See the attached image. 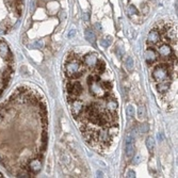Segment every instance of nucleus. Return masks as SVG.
Here are the masks:
<instances>
[{
	"instance_id": "nucleus-1",
	"label": "nucleus",
	"mask_w": 178,
	"mask_h": 178,
	"mask_svg": "<svg viewBox=\"0 0 178 178\" xmlns=\"http://www.w3.org/2000/svg\"><path fill=\"white\" fill-rule=\"evenodd\" d=\"M47 110L36 91L17 88L0 105V164L15 177H33L47 148Z\"/></svg>"
},
{
	"instance_id": "nucleus-2",
	"label": "nucleus",
	"mask_w": 178,
	"mask_h": 178,
	"mask_svg": "<svg viewBox=\"0 0 178 178\" xmlns=\"http://www.w3.org/2000/svg\"><path fill=\"white\" fill-rule=\"evenodd\" d=\"M14 74V57L10 47L0 38V96L11 82Z\"/></svg>"
},
{
	"instance_id": "nucleus-3",
	"label": "nucleus",
	"mask_w": 178,
	"mask_h": 178,
	"mask_svg": "<svg viewBox=\"0 0 178 178\" xmlns=\"http://www.w3.org/2000/svg\"><path fill=\"white\" fill-rule=\"evenodd\" d=\"M125 156H126L128 159L133 157L134 155V137H133L131 133H128L126 135V139H125Z\"/></svg>"
},
{
	"instance_id": "nucleus-4",
	"label": "nucleus",
	"mask_w": 178,
	"mask_h": 178,
	"mask_svg": "<svg viewBox=\"0 0 178 178\" xmlns=\"http://www.w3.org/2000/svg\"><path fill=\"white\" fill-rule=\"evenodd\" d=\"M144 57H145V61H146L148 66H153L154 64L156 63V61H157V53H156L153 46L147 44V48H146V50H145Z\"/></svg>"
},
{
	"instance_id": "nucleus-5",
	"label": "nucleus",
	"mask_w": 178,
	"mask_h": 178,
	"mask_svg": "<svg viewBox=\"0 0 178 178\" xmlns=\"http://www.w3.org/2000/svg\"><path fill=\"white\" fill-rule=\"evenodd\" d=\"M160 32L158 30L154 29L149 31L148 35H147V44H155L160 40Z\"/></svg>"
},
{
	"instance_id": "nucleus-6",
	"label": "nucleus",
	"mask_w": 178,
	"mask_h": 178,
	"mask_svg": "<svg viewBox=\"0 0 178 178\" xmlns=\"http://www.w3.org/2000/svg\"><path fill=\"white\" fill-rule=\"evenodd\" d=\"M146 147L150 153H153L154 149H155V141L151 137H148L146 139Z\"/></svg>"
},
{
	"instance_id": "nucleus-7",
	"label": "nucleus",
	"mask_w": 178,
	"mask_h": 178,
	"mask_svg": "<svg viewBox=\"0 0 178 178\" xmlns=\"http://www.w3.org/2000/svg\"><path fill=\"white\" fill-rule=\"evenodd\" d=\"M86 37L89 42H91V43H95V34L93 33V31L91 29H86Z\"/></svg>"
},
{
	"instance_id": "nucleus-8",
	"label": "nucleus",
	"mask_w": 178,
	"mask_h": 178,
	"mask_svg": "<svg viewBox=\"0 0 178 178\" xmlns=\"http://www.w3.org/2000/svg\"><path fill=\"white\" fill-rule=\"evenodd\" d=\"M111 43H112V38L109 36V37H105L102 38V41H100V45L104 46V47H109V46L111 45Z\"/></svg>"
},
{
	"instance_id": "nucleus-9",
	"label": "nucleus",
	"mask_w": 178,
	"mask_h": 178,
	"mask_svg": "<svg viewBox=\"0 0 178 178\" xmlns=\"http://www.w3.org/2000/svg\"><path fill=\"white\" fill-rule=\"evenodd\" d=\"M125 64H126V67L128 70H131L133 68V60L131 57H127L126 60H125Z\"/></svg>"
},
{
	"instance_id": "nucleus-10",
	"label": "nucleus",
	"mask_w": 178,
	"mask_h": 178,
	"mask_svg": "<svg viewBox=\"0 0 178 178\" xmlns=\"http://www.w3.org/2000/svg\"><path fill=\"white\" fill-rule=\"evenodd\" d=\"M127 115H128V117H133V115H134V109L131 105L127 107Z\"/></svg>"
},
{
	"instance_id": "nucleus-11",
	"label": "nucleus",
	"mask_w": 178,
	"mask_h": 178,
	"mask_svg": "<svg viewBox=\"0 0 178 178\" xmlns=\"http://www.w3.org/2000/svg\"><path fill=\"white\" fill-rule=\"evenodd\" d=\"M144 108L143 107H139V109H138V116H139V118L140 120H142L143 117H144Z\"/></svg>"
},
{
	"instance_id": "nucleus-12",
	"label": "nucleus",
	"mask_w": 178,
	"mask_h": 178,
	"mask_svg": "<svg viewBox=\"0 0 178 178\" xmlns=\"http://www.w3.org/2000/svg\"><path fill=\"white\" fill-rule=\"evenodd\" d=\"M129 11H130L131 14H138L139 13L138 10H137V8H135L134 5H130V7H129Z\"/></svg>"
},
{
	"instance_id": "nucleus-13",
	"label": "nucleus",
	"mask_w": 178,
	"mask_h": 178,
	"mask_svg": "<svg viewBox=\"0 0 178 178\" xmlns=\"http://www.w3.org/2000/svg\"><path fill=\"white\" fill-rule=\"evenodd\" d=\"M34 47H37V48H41L42 46H43V43H42L41 41H37V42H35V44H34Z\"/></svg>"
},
{
	"instance_id": "nucleus-14",
	"label": "nucleus",
	"mask_w": 178,
	"mask_h": 178,
	"mask_svg": "<svg viewBox=\"0 0 178 178\" xmlns=\"http://www.w3.org/2000/svg\"><path fill=\"white\" fill-rule=\"evenodd\" d=\"M147 130V125H141V133H144Z\"/></svg>"
},
{
	"instance_id": "nucleus-15",
	"label": "nucleus",
	"mask_w": 178,
	"mask_h": 178,
	"mask_svg": "<svg viewBox=\"0 0 178 178\" xmlns=\"http://www.w3.org/2000/svg\"><path fill=\"white\" fill-rule=\"evenodd\" d=\"M134 175H135L134 172H133V171H129L128 174H127V177H134Z\"/></svg>"
},
{
	"instance_id": "nucleus-16",
	"label": "nucleus",
	"mask_w": 178,
	"mask_h": 178,
	"mask_svg": "<svg viewBox=\"0 0 178 178\" xmlns=\"http://www.w3.org/2000/svg\"><path fill=\"white\" fill-rule=\"evenodd\" d=\"M75 34H76V32H75V30H72V31H70V37H73V36L75 35Z\"/></svg>"
},
{
	"instance_id": "nucleus-17",
	"label": "nucleus",
	"mask_w": 178,
	"mask_h": 178,
	"mask_svg": "<svg viewBox=\"0 0 178 178\" xmlns=\"http://www.w3.org/2000/svg\"><path fill=\"white\" fill-rule=\"evenodd\" d=\"M158 140H159V141H162V135H161L160 133H158Z\"/></svg>"
},
{
	"instance_id": "nucleus-18",
	"label": "nucleus",
	"mask_w": 178,
	"mask_h": 178,
	"mask_svg": "<svg viewBox=\"0 0 178 178\" xmlns=\"http://www.w3.org/2000/svg\"><path fill=\"white\" fill-rule=\"evenodd\" d=\"M84 19H86V21H89V13L84 14Z\"/></svg>"
},
{
	"instance_id": "nucleus-19",
	"label": "nucleus",
	"mask_w": 178,
	"mask_h": 178,
	"mask_svg": "<svg viewBox=\"0 0 178 178\" xmlns=\"http://www.w3.org/2000/svg\"><path fill=\"white\" fill-rule=\"evenodd\" d=\"M1 176H2V174H1V173H0V177H1Z\"/></svg>"
}]
</instances>
